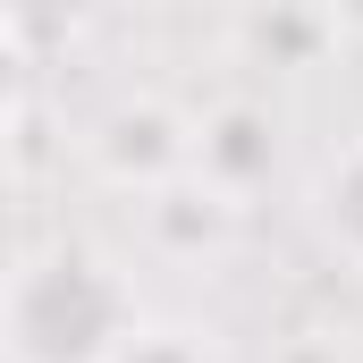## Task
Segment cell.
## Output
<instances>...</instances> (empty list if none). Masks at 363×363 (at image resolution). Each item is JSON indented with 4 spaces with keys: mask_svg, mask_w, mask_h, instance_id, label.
<instances>
[{
    "mask_svg": "<svg viewBox=\"0 0 363 363\" xmlns=\"http://www.w3.org/2000/svg\"><path fill=\"white\" fill-rule=\"evenodd\" d=\"M110 363H211V355H203L186 330H152V338H127Z\"/></svg>",
    "mask_w": 363,
    "mask_h": 363,
    "instance_id": "3957f363",
    "label": "cell"
},
{
    "mask_svg": "<svg viewBox=\"0 0 363 363\" xmlns=\"http://www.w3.org/2000/svg\"><path fill=\"white\" fill-rule=\"evenodd\" d=\"M313 211H321L330 245H347V254L363 262V144H355V152H338V161L321 169V186H313Z\"/></svg>",
    "mask_w": 363,
    "mask_h": 363,
    "instance_id": "7a4b0ae2",
    "label": "cell"
},
{
    "mask_svg": "<svg viewBox=\"0 0 363 363\" xmlns=\"http://www.w3.org/2000/svg\"><path fill=\"white\" fill-rule=\"evenodd\" d=\"M127 304L110 271H93L85 254H51L26 262L9 287V355L17 363H110L127 347Z\"/></svg>",
    "mask_w": 363,
    "mask_h": 363,
    "instance_id": "6da1fadb",
    "label": "cell"
}]
</instances>
